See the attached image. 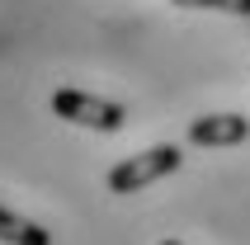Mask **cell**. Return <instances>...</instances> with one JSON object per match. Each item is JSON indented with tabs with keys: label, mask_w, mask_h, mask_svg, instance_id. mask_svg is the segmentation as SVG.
<instances>
[{
	"label": "cell",
	"mask_w": 250,
	"mask_h": 245,
	"mask_svg": "<svg viewBox=\"0 0 250 245\" xmlns=\"http://www.w3.org/2000/svg\"><path fill=\"white\" fill-rule=\"evenodd\" d=\"M161 245H184V241H161Z\"/></svg>",
	"instance_id": "6"
},
{
	"label": "cell",
	"mask_w": 250,
	"mask_h": 245,
	"mask_svg": "<svg viewBox=\"0 0 250 245\" xmlns=\"http://www.w3.org/2000/svg\"><path fill=\"white\" fill-rule=\"evenodd\" d=\"M180 10H222V14H246L250 19V0H170Z\"/></svg>",
	"instance_id": "5"
},
{
	"label": "cell",
	"mask_w": 250,
	"mask_h": 245,
	"mask_svg": "<svg viewBox=\"0 0 250 245\" xmlns=\"http://www.w3.org/2000/svg\"><path fill=\"white\" fill-rule=\"evenodd\" d=\"M0 241L5 245H52V231L19 217V212H10V207H0Z\"/></svg>",
	"instance_id": "4"
},
{
	"label": "cell",
	"mask_w": 250,
	"mask_h": 245,
	"mask_svg": "<svg viewBox=\"0 0 250 245\" xmlns=\"http://www.w3.org/2000/svg\"><path fill=\"white\" fill-rule=\"evenodd\" d=\"M189 142L194 146H241V142H250V118H241V113L194 118L189 122Z\"/></svg>",
	"instance_id": "3"
},
{
	"label": "cell",
	"mask_w": 250,
	"mask_h": 245,
	"mask_svg": "<svg viewBox=\"0 0 250 245\" xmlns=\"http://www.w3.org/2000/svg\"><path fill=\"white\" fill-rule=\"evenodd\" d=\"M52 113L76 122V127H95V132H118L127 122V109L118 99H99V95H85V90H57Z\"/></svg>",
	"instance_id": "2"
},
{
	"label": "cell",
	"mask_w": 250,
	"mask_h": 245,
	"mask_svg": "<svg viewBox=\"0 0 250 245\" xmlns=\"http://www.w3.org/2000/svg\"><path fill=\"white\" fill-rule=\"evenodd\" d=\"M180 146H170V142H161V146H146L137 151V156H127V161H118L109 170V189L113 193H137L146 189V184H156V179H166L180 170Z\"/></svg>",
	"instance_id": "1"
}]
</instances>
